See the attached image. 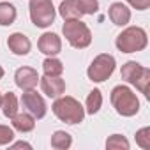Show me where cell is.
<instances>
[{
  "label": "cell",
  "instance_id": "1",
  "mask_svg": "<svg viewBox=\"0 0 150 150\" xmlns=\"http://www.w3.org/2000/svg\"><path fill=\"white\" fill-rule=\"evenodd\" d=\"M51 110L55 113V117L65 124H81L85 118V108L81 106V103L78 99H74L71 96H60L55 99V103L51 104Z\"/></svg>",
  "mask_w": 150,
  "mask_h": 150
},
{
  "label": "cell",
  "instance_id": "2",
  "mask_svg": "<svg viewBox=\"0 0 150 150\" xmlns=\"http://www.w3.org/2000/svg\"><path fill=\"white\" fill-rule=\"evenodd\" d=\"M110 101H111L115 111L122 117H134L139 111V99L127 85L113 87V90L110 94Z\"/></svg>",
  "mask_w": 150,
  "mask_h": 150
},
{
  "label": "cell",
  "instance_id": "3",
  "mask_svg": "<svg viewBox=\"0 0 150 150\" xmlns=\"http://www.w3.org/2000/svg\"><path fill=\"white\" fill-rule=\"evenodd\" d=\"M146 44H148V35H146L145 28H141V27H127L115 39V46L122 53L143 51L146 48Z\"/></svg>",
  "mask_w": 150,
  "mask_h": 150
},
{
  "label": "cell",
  "instance_id": "4",
  "mask_svg": "<svg viewBox=\"0 0 150 150\" xmlns=\"http://www.w3.org/2000/svg\"><path fill=\"white\" fill-rule=\"evenodd\" d=\"M62 34L65 41L76 50H85L92 42V32L87 27V23H83L81 20H65L62 27Z\"/></svg>",
  "mask_w": 150,
  "mask_h": 150
},
{
  "label": "cell",
  "instance_id": "5",
  "mask_svg": "<svg viewBox=\"0 0 150 150\" xmlns=\"http://www.w3.org/2000/svg\"><path fill=\"white\" fill-rule=\"evenodd\" d=\"M30 20L39 28H48L57 18V11L51 0H30L28 2Z\"/></svg>",
  "mask_w": 150,
  "mask_h": 150
},
{
  "label": "cell",
  "instance_id": "6",
  "mask_svg": "<svg viewBox=\"0 0 150 150\" xmlns=\"http://www.w3.org/2000/svg\"><path fill=\"white\" fill-rule=\"evenodd\" d=\"M115 67H117L115 57L110 55V53H101V55H97V57L92 60V64L88 65L87 76H88V80L94 81V83H103V81H106L111 74H113Z\"/></svg>",
  "mask_w": 150,
  "mask_h": 150
},
{
  "label": "cell",
  "instance_id": "7",
  "mask_svg": "<svg viewBox=\"0 0 150 150\" xmlns=\"http://www.w3.org/2000/svg\"><path fill=\"white\" fill-rule=\"evenodd\" d=\"M21 104H23V108H25L35 120L44 118V115H46V111H48V106H46L42 96L37 94L35 90H27V92H23V96H21Z\"/></svg>",
  "mask_w": 150,
  "mask_h": 150
},
{
  "label": "cell",
  "instance_id": "8",
  "mask_svg": "<svg viewBox=\"0 0 150 150\" xmlns=\"http://www.w3.org/2000/svg\"><path fill=\"white\" fill-rule=\"evenodd\" d=\"M39 78H41V76L37 74V71L32 69V67H27V65L16 69V72H14V83H16V87L21 88L23 92L34 90V88L37 87V83H39Z\"/></svg>",
  "mask_w": 150,
  "mask_h": 150
},
{
  "label": "cell",
  "instance_id": "9",
  "mask_svg": "<svg viewBox=\"0 0 150 150\" xmlns=\"http://www.w3.org/2000/svg\"><path fill=\"white\" fill-rule=\"evenodd\" d=\"M37 48L46 57H55L62 51V39L53 32H44L37 41Z\"/></svg>",
  "mask_w": 150,
  "mask_h": 150
},
{
  "label": "cell",
  "instance_id": "10",
  "mask_svg": "<svg viewBox=\"0 0 150 150\" xmlns=\"http://www.w3.org/2000/svg\"><path fill=\"white\" fill-rule=\"evenodd\" d=\"M39 83H41L42 94H46L51 99H57L65 92V81L60 76H46L44 74L42 78H39Z\"/></svg>",
  "mask_w": 150,
  "mask_h": 150
},
{
  "label": "cell",
  "instance_id": "11",
  "mask_svg": "<svg viewBox=\"0 0 150 150\" xmlns=\"http://www.w3.org/2000/svg\"><path fill=\"white\" fill-rule=\"evenodd\" d=\"M7 48H9L14 55H18V57H25V55L30 53L32 42H30V39H28L25 34L14 32V34H11L9 39H7Z\"/></svg>",
  "mask_w": 150,
  "mask_h": 150
},
{
  "label": "cell",
  "instance_id": "12",
  "mask_svg": "<svg viewBox=\"0 0 150 150\" xmlns=\"http://www.w3.org/2000/svg\"><path fill=\"white\" fill-rule=\"evenodd\" d=\"M108 16H110L113 25L125 27L131 21V9L125 4H122V2H113L110 6V9H108Z\"/></svg>",
  "mask_w": 150,
  "mask_h": 150
},
{
  "label": "cell",
  "instance_id": "13",
  "mask_svg": "<svg viewBox=\"0 0 150 150\" xmlns=\"http://www.w3.org/2000/svg\"><path fill=\"white\" fill-rule=\"evenodd\" d=\"M143 69H145V67H143L141 64H138V62H134V60H129V62H125V64L122 65L120 76H122V80H124V81H127L129 85H134V83H136V80L141 76Z\"/></svg>",
  "mask_w": 150,
  "mask_h": 150
},
{
  "label": "cell",
  "instance_id": "14",
  "mask_svg": "<svg viewBox=\"0 0 150 150\" xmlns=\"http://www.w3.org/2000/svg\"><path fill=\"white\" fill-rule=\"evenodd\" d=\"M58 14L65 20H80L83 14L80 11V6H78V0H62V4L58 7Z\"/></svg>",
  "mask_w": 150,
  "mask_h": 150
},
{
  "label": "cell",
  "instance_id": "15",
  "mask_svg": "<svg viewBox=\"0 0 150 150\" xmlns=\"http://www.w3.org/2000/svg\"><path fill=\"white\" fill-rule=\"evenodd\" d=\"M13 129H16V131H20V132H30V131H34V127H35V118L27 111H23V113H16L13 118Z\"/></svg>",
  "mask_w": 150,
  "mask_h": 150
},
{
  "label": "cell",
  "instance_id": "16",
  "mask_svg": "<svg viewBox=\"0 0 150 150\" xmlns=\"http://www.w3.org/2000/svg\"><path fill=\"white\" fill-rule=\"evenodd\" d=\"M0 110H2L4 117L13 118V117L18 113V110H20V104H18V97H16V94H13V92L4 94V96H2V106H0Z\"/></svg>",
  "mask_w": 150,
  "mask_h": 150
},
{
  "label": "cell",
  "instance_id": "17",
  "mask_svg": "<svg viewBox=\"0 0 150 150\" xmlns=\"http://www.w3.org/2000/svg\"><path fill=\"white\" fill-rule=\"evenodd\" d=\"M16 7L9 2H0V27H9L16 21Z\"/></svg>",
  "mask_w": 150,
  "mask_h": 150
},
{
  "label": "cell",
  "instance_id": "18",
  "mask_svg": "<svg viewBox=\"0 0 150 150\" xmlns=\"http://www.w3.org/2000/svg\"><path fill=\"white\" fill-rule=\"evenodd\" d=\"M42 71L46 76H62L64 72V64L57 57H48L42 62Z\"/></svg>",
  "mask_w": 150,
  "mask_h": 150
},
{
  "label": "cell",
  "instance_id": "19",
  "mask_svg": "<svg viewBox=\"0 0 150 150\" xmlns=\"http://www.w3.org/2000/svg\"><path fill=\"white\" fill-rule=\"evenodd\" d=\"M101 108H103V94H101V90H99V88H94V90L88 94V97H87L85 113L94 115V113H97Z\"/></svg>",
  "mask_w": 150,
  "mask_h": 150
},
{
  "label": "cell",
  "instance_id": "20",
  "mask_svg": "<svg viewBox=\"0 0 150 150\" xmlns=\"http://www.w3.org/2000/svg\"><path fill=\"white\" fill-rule=\"evenodd\" d=\"M72 145V136L65 131H55L51 134V146L57 150H67Z\"/></svg>",
  "mask_w": 150,
  "mask_h": 150
},
{
  "label": "cell",
  "instance_id": "21",
  "mask_svg": "<svg viewBox=\"0 0 150 150\" xmlns=\"http://www.w3.org/2000/svg\"><path fill=\"white\" fill-rule=\"evenodd\" d=\"M129 139L122 134H111L106 139V148L108 150H129Z\"/></svg>",
  "mask_w": 150,
  "mask_h": 150
},
{
  "label": "cell",
  "instance_id": "22",
  "mask_svg": "<svg viewBox=\"0 0 150 150\" xmlns=\"http://www.w3.org/2000/svg\"><path fill=\"white\" fill-rule=\"evenodd\" d=\"M148 85H150V69H148V67H145V69H143V72H141V76L136 80L134 87H136L141 94H145V96L148 97Z\"/></svg>",
  "mask_w": 150,
  "mask_h": 150
},
{
  "label": "cell",
  "instance_id": "23",
  "mask_svg": "<svg viewBox=\"0 0 150 150\" xmlns=\"http://www.w3.org/2000/svg\"><path fill=\"white\" fill-rule=\"evenodd\" d=\"M136 143L143 150L150 148V127H141L139 131H136Z\"/></svg>",
  "mask_w": 150,
  "mask_h": 150
},
{
  "label": "cell",
  "instance_id": "24",
  "mask_svg": "<svg viewBox=\"0 0 150 150\" xmlns=\"http://www.w3.org/2000/svg\"><path fill=\"white\" fill-rule=\"evenodd\" d=\"M81 14H96L99 11V0H78Z\"/></svg>",
  "mask_w": 150,
  "mask_h": 150
},
{
  "label": "cell",
  "instance_id": "25",
  "mask_svg": "<svg viewBox=\"0 0 150 150\" xmlns=\"http://www.w3.org/2000/svg\"><path fill=\"white\" fill-rule=\"evenodd\" d=\"M14 139V129L9 125H0V146L9 145Z\"/></svg>",
  "mask_w": 150,
  "mask_h": 150
},
{
  "label": "cell",
  "instance_id": "26",
  "mask_svg": "<svg viewBox=\"0 0 150 150\" xmlns=\"http://www.w3.org/2000/svg\"><path fill=\"white\" fill-rule=\"evenodd\" d=\"M125 2L131 7H134L136 11H145L150 7V0H125Z\"/></svg>",
  "mask_w": 150,
  "mask_h": 150
},
{
  "label": "cell",
  "instance_id": "27",
  "mask_svg": "<svg viewBox=\"0 0 150 150\" xmlns=\"http://www.w3.org/2000/svg\"><path fill=\"white\" fill-rule=\"evenodd\" d=\"M9 146H11V148H28V150H32V145H30V143H27V141H16V143H9Z\"/></svg>",
  "mask_w": 150,
  "mask_h": 150
},
{
  "label": "cell",
  "instance_id": "28",
  "mask_svg": "<svg viewBox=\"0 0 150 150\" xmlns=\"http://www.w3.org/2000/svg\"><path fill=\"white\" fill-rule=\"evenodd\" d=\"M4 74H6V71H4V67H2V65H0V80L4 78Z\"/></svg>",
  "mask_w": 150,
  "mask_h": 150
},
{
  "label": "cell",
  "instance_id": "29",
  "mask_svg": "<svg viewBox=\"0 0 150 150\" xmlns=\"http://www.w3.org/2000/svg\"><path fill=\"white\" fill-rule=\"evenodd\" d=\"M0 106H2V94H0Z\"/></svg>",
  "mask_w": 150,
  "mask_h": 150
}]
</instances>
